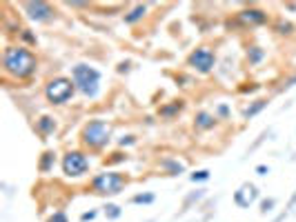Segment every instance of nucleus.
<instances>
[{
  "label": "nucleus",
  "instance_id": "obj_19",
  "mask_svg": "<svg viewBox=\"0 0 296 222\" xmlns=\"http://www.w3.org/2000/svg\"><path fill=\"white\" fill-rule=\"evenodd\" d=\"M154 193H136V196L132 198V204H152L154 202Z\"/></svg>",
  "mask_w": 296,
  "mask_h": 222
},
{
  "label": "nucleus",
  "instance_id": "obj_10",
  "mask_svg": "<svg viewBox=\"0 0 296 222\" xmlns=\"http://www.w3.org/2000/svg\"><path fill=\"white\" fill-rule=\"evenodd\" d=\"M238 18H241L245 25H263L267 20V14L256 7H249V9H243L241 14H238Z\"/></svg>",
  "mask_w": 296,
  "mask_h": 222
},
{
  "label": "nucleus",
  "instance_id": "obj_2",
  "mask_svg": "<svg viewBox=\"0 0 296 222\" xmlns=\"http://www.w3.org/2000/svg\"><path fill=\"white\" fill-rule=\"evenodd\" d=\"M111 133H114V129L107 120H89L80 131V142L89 151H100L109 144Z\"/></svg>",
  "mask_w": 296,
  "mask_h": 222
},
{
  "label": "nucleus",
  "instance_id": "obj_8",
  "mask_svg": "<svg viewBox=\"0 0 296 222\" xmlns=\"http://www.w3.org/2000/svg\"><path fill=\"white\" fill-rule=\"evenodd\" d=\"M25 9L27 18L33 20V22H52L54 20V7L49 3H43V0H29V3L22 5Z\"/></svg>",
  "mask_w": 296,
  "mask_h": 222
},
{
  "label": "nucleus",
  "instance_id": "obj_6",
  "mask_svg": "<svg viewBox=\"0 0 296 222\" xmlns=\"http://www.w3.org/2000/svg\"><path fill=\"white\" fill-rule=\"evenodd\" d=\"M89 155L85 151H80V149H71V151H67L63 155V160H60V169H63L65 178H82L87 176L89 171Z\"/></svg>",
  "mask_w": 296,
  "mask_h": 222
},
{
  "label": "nucleus",
  "instance_id": "obj_22",
  "mask_svg": "<svg viewBox=\"0 0 296 222\" xmlns=\"http://www.w3.org/2000/svg\"><path fill=\"white\" fill-rule=\"evenodd\" d=\"M276 31L278 33H283V36H289V33H292L294 31V25H292V22H278V25H276Z\"/></svg>",
  "mask_w": 296,
  "mask_h": 222
},
{
  "label": "nucleus",
  "instance_id": "obj_24",
  "mask_svg": "<svg viewBox=\"0 0 296 222\" xmlns=\"http://www.w3.org/2000/svg\"><path fill=\"white\" fill-rule=\"evenodd\" d=\"M47 222H69V218H67V213L65 211H56V213L49 218Z\"/></svg>",
  "mask_w": 296,
  "mask_h": 222
},
{
  "label": "nucleus",
  "instance_id": "obj_17",
  "mask_svg": "<svg viewBox=\"0 0 296 222\" xmlns=\"http://www.w3.org/2000/svg\"><path fill=\"white\" fill-rule=\"evenodd\" d=\"M163 166L167 169V174L170 176H178L181 171H185V164L176 162V160H163Z\"/></svg>",
  "mask_w": 296,
  "mask_h": 222
},
{
  "label": "nucleus",
  "instance_id": "obj_18",
  "mask_svg": "<svg viewBox=\"0 0 296 222\" xmlns=\"http://www.w3.org/2000/svg\"><path fill=\"white\" fill-rule=\"evenodd\" d=\"M263 56H265V51H263L261 47H252V49L247 51V60H249L252 65H259L261 60H263Z\"/></svg>",
  "mask_w": 296,
  "mask_h": 222
},
{
  "label": "nucleus",
  "instance_id": "obj_20",
  "mask_svg": "<svg viewBox=\"0 0 296 222\" xmlns=\"http://www.w3.org/2000/svg\"><path fill=\"white\" fill-rule=\"evenodd\" d=\"M120 207L118 204H107V207H105V215H107L109 220H116V218H120Z\"/></svg>",
  "mask_w": 296,
  "mask_h": 222
},
{
  "label": "nucleus",
  "instance_id": "obj_12",
  "mask_svg": "<svg viewBox=\"0 0 296 222\" xmlns=\"http://www.w3.org/2000/svg\"><path fill=\"white\" fill-rule=\"evenodd\" d=\"M183 109H185V102H183V100H172L170 104H165V107H160V111H158V114L163 116V118H167V120H170V118H174L176 114H181Z\"/></svg>",
  "mask_w": 296,
  "mask_h": 222
},
{
  "label": "nucleus",
  "instance_id": "obj_9",
  "mask_svg": "<svg viewBox=\"0 0 296 222\" xmlns=\"http://www.w3.org/2000/svg\"><path fill=\"white\" fill-rule=\"evenodd\" d=\"M259 200V189H256L252 182H245L234 191V202L238 204L241 209H247L249 204H254Z\"/></svg>",
  "mask_w": 296,
  "mask_h": 222
},
{
  "label": "nucleus",
  "instance_id": "obj_7",
  "mask_svg": "<svg viewBox=\"0 0 296 222\" xmlns=\"http://www.w3.org/2000/svg\"><path fill=\"white\" fill-rule=\"evenodd\" d=\"M187 65L192 69H196L198 74H209L216 65V53L209 47H196L187 56Z\"/></svg>",
  "mask_w": 296,
  "mask_h": 222
},
{
  "label": "nucleus",
  "instance_id": "obj_4",
  "mask_svg": "<svg viewBox=\"0 0 296 222\" xmlns=\"http://www.w3.org/2000/svg\"><path fill=\"white\" fill-rule=\"evenodd\" d=\"M89 187L96 196H118L127 187V178L120 171H103V174H96L92 178Z\"/></svg>",
  "mask_w": 296,
  "mask_h": 222
},
{
  "label": "nucleus",
  "instance_id": "obj_5",
  "mask_svg": "<svg viewBox=\"0 0 296 222\" xmlns=\"http://www.w3.org/2000/svg\"><path fill=\"white\" fill-rule=\"evenodd\" d=\"M76 93V85L71 78L67 76H56L45 85V98L49 104H65L74 98Z\"/></svg>",
  "mask_w": 296,
  "mask_h": 222
},
{
  "label": "nucleus",
  "instance_id": "obj_14",
  "mask_svg": "<svg viewBox=\"0 0 296 222\" xmlns=\"http://www.w3.org/2000/svg\"><path fill=\"white\" fill-rule=\"evenodd\" d=\"M145 14H147V5H136V7H132L125 14V22L127 25H136L138 20L145 18Z\"/></svg>",
  "mask_w": 296,
  "mask_h": 222
},
{
  "label": "nucleus",
  "instance_id": "obj_28",
  "mask_svg": "<svg viewBox=\"0 0 296 222\" xmlns=\"http://www.w3.org/2000/svg\"><path fill=\"white\" fill-rule=\"evenodd\" d=\"M256 174H259V176H265V174H270V169H267L265 164H259V166H256Z\"/></svg>",
  "mask_w": 296,
  "mask_h": 222
},
{
  "label": "nucleus",
  "instance_id": "obj_21",
  "mask_svg": "<svg viewBox=\"0 0 296 222\" xmlns=\"http://www.w3.org/2000/svg\"><path fill=\"white\" fill-rule=\"evenodd\" d=\"M189 180H192V182H205V180H209V171H207V169L194 171V174L189 176Z\"/></svg>",
  "mask_w": 296,
  "mask_h": 222
},
{
  "label": "nucleus",
  "instance_id": "obj_25",
  "mask_svg": "<svg viewBox=\"0 0 296 222\" xmlns=\"http://www.w3.org/2000/svg\"><path fill=\"white\" fill-rule=\"evenodd\" d=\"M20 38H22L25 42H29V44H36V36H31L29 29H22V31H20Z\"/></svg>",
  "mask_w": 296,
  "mask_h": 222
},
{
  "label": "nucleus",
  "instance_id": "obj_3",
  "mask_svg": "<svg viewBox=\"0 0 296 222\" xmlns=\"http://www.w3.org/2000/svg\"><path fill=\"white\" fill-rule=\"evenodd\" d=\"M71 80L76 85V91H80L82 96L87 98H96L98 89H100V71L92 65L78 63L74 69H71Z\"/></svg>",
  "mask_w": 296,
  "mask_h": 222
},
{
  "label": "nucleus",
  "instance_id": "obj_13",
  "mask_svg": "<svg viewBox=\"0 0 296 222\" xmlns=\"http://www.w3.org/2000/svg\"><path fill=\"white\" fill-rule=\"evenodd\" d=\"M36 129L40 136H49V133L56 131V120L52 118V116H43V118L36 120Z\"/></svg>",
  "mask_w": 296,
  "mask_h": 222
},
{
  "label": "nucleus",
  "instance_id": "obj_11",
  "mask_svg": "<svg viewBox=\"0 0 296 222\" xmlns=\"http://www.w3.org/2000/svg\"><path fill=\"white\" fill-rule=\"evenodd\" d=\"M216 122H219V118H216L214 114H209V111H198L196 118H194V127L200 131H209L216 127Z\"/></svg>",
  "mask_w": 296,
  "mask_h": 222
},
{
  "label": "nucleus",
  "instance_id": "obj_30",
  "mask_svg": "<svg viewBox=\"0 0 296 222\" xmlns=\"http://www.w3.org/2000/svg\"><path fill=\"white\" fill-rule=\"evenodd\" d=\"M294 202H296V193H294V198H292V200H289V207H292V204H294Z\"/></svg>",
  "mask_w": 296,
  "mask_h": 222
},
{
  "label": "nucleus",
  "instance_id": "obj_23",
  "mask_svg": "<svg viewBox=\"0 0 296 222\" xmlns=\"http://www.w3.org/2000/svg\"><path fill=\"white\" fill-rule=\"evenodd\" d=\"M274 207H276V200L274 198H267V200L261 202V213H270V211H274Z\"/></svg>",
  "mask_w": 296,
  "mask_h": 222
},
{
  "label": "nucleus",
  "instance_id": "obj_27",
  "mask_svg": "<svg viewBox=\"0 0 296 222\" xmlns=\"http://www.w3.org/2000/svg\"><path fill=\"white\" fill-rule=\"evenodd\" d=\"M96 218V211H85V213L80 215V222H89V220H94Z\"/></svg>",
  "mask_w": 296,
  "mask_h": 222
},
{
  "label": "nucleus",
  "instance_id": "obj_29",
  "mask_svg": "<svg viewBox=\"0 0 296 222\" xmlns=\"http://www.w3.org/2000/svg\"><path fill=\"white\" fill-rule=\"evenodd\" d=\"M219 114L221 116H227V107H225V104H221V107H219Z\"/></svg>",
  "mask_w": 296,
  "mask_h": 222
},
{
  "label": "nucleus",
  "instance_id": "obj_26",
  "mask_svg": "<svg viewBox=\"0 0 296 222\" xmlns=\"http://www.w3.org/2000/svg\"><path fill=\"white\" fill-rule=\"evenodd\" d=\"M130 144H136V138L134 136H122L120 138V147H130Z\"/></svg>",
  "mask_w": 296,
  "mask_h": 222
},
{
  "label": "nucleus",
  "instance_id": "obj_1",
  "mask_svg": "<svg viewBox=\"0 0 296 222\" xmlns=\"http://www.w3.org/2000/svg\"><path fill=\"white\" fill-rule=\"evenodd\" d=\"M38 69V58L29 47L22 44H9L3 51V71L16 80H29Z\"/></svg>",
  "mask_w": 296,
  "mask_h": 222
},
{
  "label": "nucleus",
  "instance_id": "obj_16",
  "mask_svg": "<svg viewBox=\"0 0 296 222\" xmlns=\"http://www.w3.org/2000/svg\"><path fill=\"white\" fill-rule=\"evenodd\" d=\"M265 107H267V100H254V102H252L247 109L243 111V116L249 120V118H254L256 114H261V111H263Z\"/></svg>",
  "mask_w": 296,
  "mask_h": 222
},
{
  "label": "nucleus",
  "instance_id": "obj_15",
  "mask_svg": "<svg viewBox=\"0 0 296 222\" xmlns=\"http://www.w3.org/2000/svg\"><path fill=\"white\" fill-rule=\"evenodd\" d=\"M56 164V153L54 151H45L40 155V162H38V169H40V174H49V171L54 169Z\"/></svg>",
  "mask_w": 296,
  "mask_h": 222
}]
</instances>
